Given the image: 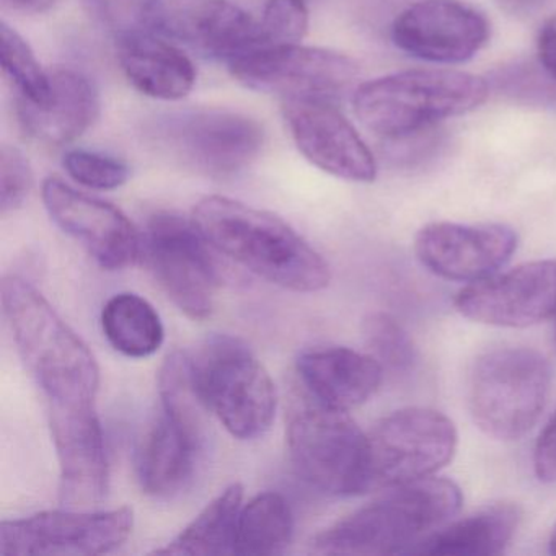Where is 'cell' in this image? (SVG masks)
Listing matches in <instances>:
<instances>
[{"instance_id":"cell-1","label":"cell","mask_w":556,"mask_h":556,"mask_svg":"<svg viewBox=\"0 0 556 556\" xmlns=\"http://www.w3.org/2000/svg\"><path fill=\"white\" fill-rule=\"evenodd\" d=\"M191 220L214 250L271 285L304 294L330 285L324 256L275 214L207 197L194 206Z\"/></svg>"},{"instance_id":"cell-2","label":"cell","mask_w":556,"mask_h":556,"mask_svg":"<svg viewBox=\"0 0 556 556\" xmlns=\"http://www.w3.org/2000/svg\"><path fill=\"white\" fill-rule=\"evenodd\" d=\"M2 305L28 372L48 403H96L100 369L83 338L25 279L2 281Z\"/></svg>"},{"instance_id":"cell-3","label":"cell","mask_w":556,"mask_h":556,"mask_svg":"<svg viewBox=\"0 0 556 556\" xmlns=\"http://www.w3.org/2000/svg\"><path fill=\"white\" fill-rule=\"evenodd\" d=\"M462 491L445 478H422L387 488L386 494L318 533L321 555H408L409 549L454 519Z\"/></svg>"},{"instance_id":"cell-4","label":"cell","mask_w":556,"mask_h":556,"mask_svg":"<svg viewBox=\"0 0 556 556\" xmlns=\"http://www.w3.org/2000/svg\"><path fill=\"white\" fill-rule=\"evenodd\" d=\"M488 84L473 74L413 70L379 77L357 87L354 112L374 135L402 141L454 116L483 105Z\"/></svg>"},{"instance_id":"cell-5","label":"cell","mask_w":556,"mask_h":556,"mask_svg":"<svg viewBox=\"0 0 556 556\" xmlns=\"http://www.w3.org/2000/svg\"><path fill=\"white\" fill-rule=\"evenodd\" d=\"M194 386L207 412L242 441L271 428L278 408L275 382L242 341L214 337L190 354Z\"/></svg>"},{"instance_id":"cell-6","label":"cell","mask_w":556,"mask_h":556,"mask_svg":"<svg viewBox=\"0 0 556 556\" xmlns=\"http://www.w3.org/2000/svg\"><path fill=\"white\" fill-rule=\"evenodd\" d=\"M288 447L299 477L320 493L356 496L370 491L367 434L346 412L302 395L288 421Z\"/></svg>"},{"instance_id":"cell-7","label":"cell","mask_w":556,"mask_h":556,"mask_svg":"<svg viewBox=\"0 0 556 556\" xmlns=\"http://www.w3.org/2000/svg\"><path fill=\"white\" fill-rule=\"evenodd\" d=\"M552 390L548 361L530 348H501L478 357L470 376V412L484 434L517 441L539 421Z\"/></svg>"},{"instance_id":"cell-8","label":"cell","mask_w":556,"mask_h":556,"mask_svg":"<svg viewBox=\"0 0 556 556\" xmlns=\"http://www.w3.org/2000/svg\"><path fill=\"white\" fill-rule=\"evenodd\" d=\"M454 422L431 408H403L367 434L370 490L434 477L457 451Z\"/></svg>"},{"instance_id":"cell-9","label":"cell","mask_w":556,"mask_h":556,"mask_svg":"<svg viewBox=\"0 0 556 556\" xmlns=\"http://www.w3.org/2000/svg\"><path fill=\"white\" fill-rule=\"evenodd\" d=\"M210 247L193 220L170 213L152 216L142 237L141 258L191 320H204L213 312L219 269Z\"/></svg>"},{"instance_id":"cell-10","label":"cell","mask_w":556,"mask_h":556,"mask_svg":"<svg viewBox=\"0 0 556 556\" xmlns=\"http://www.w3.org/2000/svg\"><path fill=\"white\" fill-rule=\"evenodd\" d=\"M230 73L247 89L285 100H331L346 93L359 76L351 58L298 43L253 48L229 61Z\"/></svg>"},{"instance_id":"cell-11","label":"cell","mask_w":556,"mask_h":556,"mask_svg":"<svg viewBox=\"0 0 556 556\" xmlns=\"http://www.w3.org/2000/svg\"><path fill=\"white\" fill-rule=\"evenodd\" d=\"M131 507L112 510H50L0 526L2 555L93 556L122 546L131 535Z\"/></svg>"},{"instance_id":"cell-12","label":"cell","mask_w":556,"mask_h":556,"mask_svg":"<svg viewBox=\"0 0 556 556\" xmlns=\"http://www.w3.org/2000/svg\"><path fill=\"white\" fill-rule=\"evenodd\" d=\"M157 138L188 167L211 177H229L249 167L265 144L256 119L227 110L180 113L162 123Z\"/></svg>"},{"instance_id":"cell-13","label":"cell","mask_w":556,"mask_h":556,"mask_svg":"<svg viewBox=\"0 0 556 556\" xmlns=\"http://www.w3.org/2000/svg\"><path fill=\"white\" fill-rule=\"evenodd\" d=\"M148 28L227 63L263 47L260 22L227 0H149Z\"/></svg>"},{"instance_id":"cell-14","label":"cell","mask_w":556,"mask_h":556,"mask_svg":"<svg viewBox=\"0 0 556 556\" xmlns=\"http://www.w3.org/2000/svg\"><path fill=\"white\" fill-rule=\"evenodd\" d=\"M468 320L523 328L556 318V258L523 263L471 282L455 298Z\"/></svg>"},{"instance_id":"cell-15","label":"cell","mask_w":556,"mask_h":556,"mask_svg":"<svg viewBox=\"0 0 556 556\" xmlns=\"http://www.w3.org/2000/svg\"><path fill=\"white\" fill-rule=\"evenodd\" d=\"M390 37L409 56L458 64L483 50L490 40V24L460 0H416L396 15Z\"/></svg>"},{"instance_id":"cell-16","label":"cell","mask_w":556,"mask_h":556,"mask_svg":"<svg viewBox=\"0 0 556 556\" xmlns=\"http://www.w3.org/2000/svg\"><path fill=\"white\" fill-rule=\"evenodd\" d=\"M64 506L99 504L109 491V458L96 403H48Z\"/></svg>"},{"instance_id":"cell-17","label":"cell","mask_w":556,"mask_h":556,"mask_svg":"<svg viewBox=\"0 0 556 556\" xmlns=\"http://www.w3.org/2000/svg\"><path fill=\"white\" fill-rule=\"evenodd\" d=\"M43 203L58 227L79 240L102 268L115 271L141 258L142 237L113 204L47 178Z\"/></svg>"},{"instance_id":"cell-18","label":"cell","mask_w":556,"mask_h":556,"mask_svg":"<svg viewBox=\"0 0 556 556\" xmlns=\"http://www.w3.org/2000/svg\"><path fill=\"white\" fill-rule=\"evenodd\" d=\"M285 118L301 154L325 174L370 184L377 164L366 142L328 100H285Z\"/></svg>"},{"instance_id":"cell-19","label":"cell","mask_w":556,"mask_h":556,"mask_svg":"<svg viewBox=\"0 0 556 556\" xmlns=\"http://www.w3.org/2000/svg\"><path fill=\"white\" fill-rule=\"evenodd\" d=\"M516 250L517 233L504 224L434 223L422 227L415 239L421 265L448 281L490 278Z\"/></svg>"},{"instance_id":"cell-20","label":"cell","mask_w":556,"mask_h":556,"mask_svg":"<svg viewBox=\"0 0 556 556\" xmlns=\"http://www.w3.org/2000/svg\"><path fill=\"white\" fill-rule=\"evenodd\" d=\"M204 441V426L162 409L136 455L139 484L149 496L168 500L193 480Z\"/></svg>"},{"instance_id":"cell-21","label":"cell","mask_w":556,"mask_h":556,"mask_svg":"<svg viewBox=\"0 0 556 556\" xmlns=\"http://www.w3.org/2000/svg\"><path fill=\"white\" fill-rule=\"evenodd\" d=\"M299 380L308 399L337 412H350L379 390L383 367L372 354L350 348H317L299 356Z\"/></svg>"},{"instance_id":"cell-22","label":"cell","mask_w":556,"mask_h":556,"mask_svg":"<svg viewBox=\"0 0 556 556\" xmlns=\"http://www.w3.org/2000/svg\"><path fill=\"white\" fill-rule=\"evenodd\" d=\"M50 76L51 96L45 105L18 99V123L35 141L47 146L70 144L99 118V90L79 71L58 70Z\"/></svg>"},{"instance_id":"cell-23","label":"cell","mask_w":556,"mask_h":556,"mask_svg":"<svg viewBox=\"0 0 556 556\" xmlns=\"http://www.w3.org/2000/svg\"><path fill=\"white\" fill-rule=\"evenodd\" d=\"M118 61L132 87L152 99H185L197 84L190 58L152 31L118 38Z\"/></svg>"},{"instance_id":"cell-24","label":"cell","mask_w":556,"mask_h":556,"mask_svg":"<svg viewBox=\"0 0 556 556\" xmlns=\"http://www.w3.org/2000/svg\"><path fill=\"white\" fill-rule=\"evenodd\" d=\"M520 519L522 510L517 504H488L464 519L445 523L416 543L408 555H500L516 535Z\"/></svg>"},{"instance_id":"cell-25","label":"cell","mask_w":556,"mask_h":556,"mask_svg":"<svg viewBox=\"0 0 556 556\" xmlns=\"http://www.w3.org/2000/svg\"><path fill=\"white\" fill-rule=\"evenodd\" d=\"M243 486L230 484L214 497L197 519L155 555H227L233 552Z\"/></svg>"},{"instance_id":"cell-26","label":"cell","mask_w":556,"mask_h":556,"mask_svg":"<svg viewBox=\"0 0 556 556\" xmlns=\"http://www.w3.org/2000/svg\"><path fill=\"white\" fill-rule=\"evenodd\" d=\"M102 328L109 343L132 359L152 356L164 343L165 330L157 311L131 292L109 299L102 311Z\"/></svg>"},{"instance_id":"cell-27","label":"cell","mask_w":556,"mask_h":556,"mask_svg":"<svg viewBox=\"0 0 556 556\" xmlns=\"http://www.w3.org/2000/svg\"><path fill=\"white\" fill-rule=\"evenodd\" d=\"M294 533L291 506L282 494L266 491L242 506L232 555L268 556L281 553Z\"/></svg>"},{"instance_id":"cell-28","label":"cell","mask_w":556,"mask_h":556,"mask_svg":"<svg viewBox=\"0 0 556 556\" xmlns=\"http://www.w3.org/2000/svg\"><path fill=\"white\" fill-rule=\"evenodd\" d=\"M0 63L18 97L34 105H45L51 96V76L41 70L30 45L5 22L0 25Z\"/></svg>"},{"instance_id":"cell-29","label":"cell","mask_w":556,"mask_h":556,"mask_svg":"<svg viewBox=\"0 0 556 556\" xmlns=\"http://www.w3.org/2000/svg\"><path fill=\"white\" fill-rule=\"evenodd\" d=\"M364 340L383 370L408 376L418 364V351L408 331L389 314H370L363 325Z\"/></svg>"},{"instance_id":"cell-30","label":"cell","mask_w":556,"mask_h":556,"mask_svg":"<svg viewBox=\"0 0 556 556\" xmlns=\"http://www.w3.org/2000/svg\"><path fill=\"white\" fill-rule=\"evenodd\" d=\"M64 168L74 181L90 190H116L129 178V167L125 162L84 149L67 152Z\"/></svg>"},{"instance_id":"cell-31","label":"cell","mask_w":556,"mask_h":556,"mask_svg":"<svg viewBox=\"0 0 556 556\" xmlns=\"http://www.w3.org/2000/svg\"><path fill=\"white\" fill-rule=\"evenodd\" d=\"M263 47L298 43L307 35L308 9L304 0H268L260 21Z\"/></svg>"},{"instance_id":"cell-32","label":"cell","mask_w":556,"mask_h":556,"mask_svg":"<svg viewBox=\"0 0 556 556\" xmlns=\"http://www.w3.org/2000/svg\"><path fill=\"white\" fill-rule=\"evenodd\" d=\"M83 5L97 24L115 35L116 40L149 31V0H83Z\"/></svg>"},{"instance_id":"cell-33","label":"cell","mask_w":556,"mask_h":556,"mask_svg":"<svg viewBox=\"0 0 556 556\" xmlns=\"http://www.w3.org/2000/svg\"><path fill=\"white\" fill-rule=\"evenodd\" d=\"M34 187L30 162L18 149L2 146L0 149V211H17Z\"/></svg>"},{"instance_id":"cell-34","label":"cell","mask_w":556,"mask_h":556,"mask_svg":"<svg viewBox=\"0 0 556 556\" xmlns=\"http://www.w3.org/2000/svg\"><path fill=\"white\" fill-rule=\"evenodd\" d=\"M533 468L540 481L556 483V413L540 432L533 451Z\"/></svg>"},{"instance_id":"cell-35","label":"cell","mask_w":556,"mask_h":556,"mask_svg":"<svg viewBox=\"0 0 556 556\" xmlns=\"http://www.w3.org/2000/svg\"><path fill=\"white\" fill-rule=\"evenodd\" d=\"M536 53L540 64L553 80H556V17L548 18L536 37Z\"/></svg>"},{"instance_id":"cell-36","label":"cell","mask_w":556,"mask_h":556,"mask_svg":"<svg viewBox=\"0 0 556 556\" xmlns=\"http://www.w3.org/2000/svg\"><path fill=\"white\" fill-rule=\"evenodd\" d=\"M549 2L552 0H496V4L503 11H506L507 14L516 15V17H530V15L545 9Z\"/></svg>"},{"instance_id":"cell-37","label":"cell","mask_w":556,"mask_h":556,"mask_svg":"<svg viewBox=\"0 0 556 556\" xmlns=\"http://www.w3.org/2000/svg\"><path fill=\"white\" fill-rule=\"evenodd\" d=\"M5 8L24 15H41L50 12L58 0H2Z\"/></svg>"},{"instance_id":"cell-38","label":"cell","mask_w":556,"mask_h":556,"mask_svg":"<svg viewBox=\"0 0 556 556\" xmlns=\"http://www.w3.org/2000/svg\"><path fill=\"white\" fill-rule=\"evenodd\" d=\"M549 552L556 555V527L555 530H553L552 539H549Z\"/></svg>"}]
</instances>
